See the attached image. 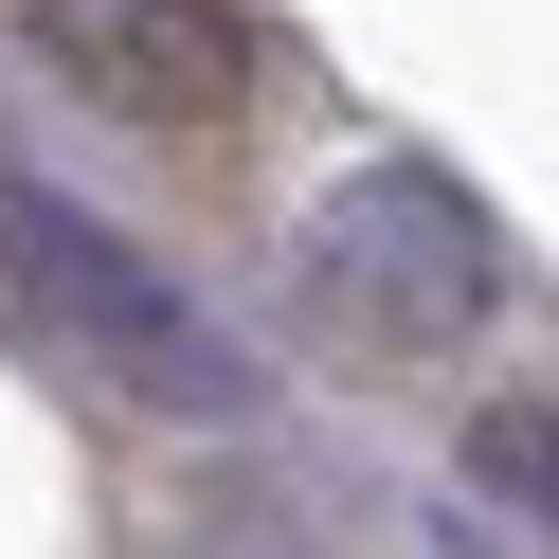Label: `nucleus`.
<instances>
[{
	"mask_svg": "<svg viewBox=\"0 0 559 559\" xmlns=\"http://www.w3.org/2000/svg\"><path fill=\"white\" fill-rule=\"evenodd\" d=\"M0 271H19V307H37L109 397H145V415H253V361H235L109 217H73L55 181H0Z\"/></svg>",
	"mask_w": 559,
	"mask_h": 559,
	"instance_id": "nucleus-1",
	"label": "nucleus"
},
{
	"mask_svg": "<svg viewBox=\"0 0 559 559\" xmlns=\"http://www.w3.org/2000/svg\"><path fill=\"white\" fill-rule=\"evenodd\" d=\"M307 289H325L361 343H469L487 289H506V253H487V217L433 181V163H379V181H343L325 217H307Z\"/></svg>",
	"mask_w": 559,
	"mask_h": 559,
	"instance_id": "nucleus-2",
	"label": "nucleus"
},
{
	"mask_svg": "<svg viewBox=\"0 0 559 559\" xmlns=\"http://www.w3.org/2000/svg\"><path fill=\"white\" fill-rule=\"evenodd\" d=\"M19 37H37L91 109H127V127H217L235 91H253L235 0H19Z\"/></svg>",
	"mask_w": 559,
	"mask_h": 559,
	"instance_id": "nucleus-3",
	"label": "nucleus"
},
{
	"mask_svg": "<svg viewBox=\"0 0 559 559\" xmlns=\"http://www.w3.org/2000/svg\"><path fill=\"white\" fill-rule=\"evenodd\" d=\"M469 469H487V487H506V506L559 542V397H506V415L469 433Z\"/></svg>",
	"mask_w": 559,
	"mask_h": 559,
	"instance_id": "nucleus-4",
	"label": "nucleus"
}]
</instances>
